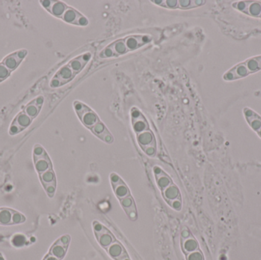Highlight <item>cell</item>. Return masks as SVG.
I'll list each match as a JSON object with an SVG mask.
<instances>
[{"mask_svg": "<svg viewBox=\"0 0 261 260\" xmlns=\"http://www.w3.org/2000/svg\"><path fill=\"white\" fill-rule=\"evenodd\" d=\"M153 39V37L149 34L126 35L109 44L101 50L99 56L101 59L120 57L150 44Z\"/></svg>", "mask_w": 261, "mask_h": 260, "instance_id": "1", "label": "cell"}, {"mask_svg": "<svg viewBox=\"0 0 261 260\" xmlns=\"http://www.w3.org/2000/svg\"><path fill=\"white\" fill-rule=\"evenodd\" d=\"M73 105L81 123L86 128L90 130L92 134L108 145L114 142V137L105 124L100 120L96 111L81 101L75 100Z\"/></svg>", "mask_w": 261, "mask_h": 260, "instance_id": "2", "label": "cell"}, {"mask_svg": "<svg viewBox=\"0 0 261 260\" xmlns=\"http://www.w3.org/2000/svg\"><path fill=\"white\" fill-rule=\"evenodd\" d=\"M93 56V52L86 51L70 60L54 75L49 83L50 88H60L73 81L84 71Z\"/></svg>", "mask_w": 261, "mask_h": 260, "instance_id": "3", "label": "cell"}, {"mask_svg": "<svg viewBox=\"0 0 261 260\" xmlns=\"http://www.w3.org/2000/svg\"><path fill=\"white\" fill-rule=\"evenodd\" d=\"M261 70V55L248 58L243 62L236 64L223 75L225 81H234L243 79Z\"/></svg>", "mask_w": 261, "mask_h": 260, "instance_id": "4", "label": "cell"}, {"mask_svg": "<svg viewBox=\"0 0 261 260\" xmlns=\"http://www.w3.org/2000/svg\"><path fill=\"white\" fill-rule=\"evenodd\" d=\"M135 134L138 146L143 152L148 157H155L156 154V141L153 131L149 128Z\"/></svg>", "mask_w": 261, "mask_h": 260, "instance_id": "5", "label": "cell"}, {"mask_svg": "<svg viewBox=\"0 0 261 260\" xmlns=\"http://www.w3.org/2000/svg\"><path fill=\"white\" fill-rule=\"evenodd\" d=\"M93 230L98 244L106 250L117 241L113 233L99 221L93 222Z\"/></svg>", "mask_w": 261, "mask_h": 260, "instance_id": "6", "label": "cell"}, {"mask_svg": "<svg viewBox=\"0 0 261 260\" xmlns=\"http://www.w3.org/2000/svg\"><path fill=\"white\" fill-rule=\"evenodd\" d=\"M161 194L164 201L171 209L177 212L181 211L182 207V197L179 188L175 183L164 189Z\"/></svg>", "mask_w": 261, "mask_h": 260, "instance_id": "7", "label": "cell"}, {"mask_svg": "<svg viewBox=\"0 0 261 260\" xmlns=\"http://www.w3.org/2000/svg\"><path fill=\"white\" fill-rule=\"evenodd\" d=\"M25 221V216L21 212L9 208H0V225H16Z\"/></svg>", "mask_w": 261, "mask_h": 260, "instance_id": "8", "label": "cell"}, {"mask_svg": "<svg viewBox=\"0 0 261 260\" xmlns=\"http://www.w3.org/2000/svg\"><path fill=\"white\" fill-rule=\"evenodd\" d=\"M61 19L67 24L80 27H87L90 24V21L84 14L70 6H67Z\"/></svg>", "mask_w": 261, "mask_h": 260, "instance_id": "9", "label": "cell"}, {"mask_svg": "<svg viewBox=\"0 0 261 260\" xmlns=\"http://www.w3.org/2000/svg\"><path fill=\"white\" fill-rule=\"evenodd\" d=\"M232 7L245 15L261 19L260 1H236L232 3Z\"/></svg>", "mask_w": 261, "mask_h": 260, "instance_id": "10", "label": "cell"}, {"mask_svg": "<svg viewBox=\"0 0 261 260\" xmlns=\"http://www.w3.org/2000/svg\"><path fill=\"white\" fill-rule=\"evenodd\" d=\"M70 241L71 237L70 235H63L50 246L48 250L49 254L58 258V259H64L68 251Z\"/></svg>", "mask_w": 261, "mask_h": 260, "instance_id": "11", "label": "cell"}, {"mask_svg": "<svg viewBox=\"0 0 261 260\" xmlns=\"http://www.w3.org/2000/svg\"><path fill=\"white\" fill-rule=\"evenodd\" d=\"M32 122H33V120L24 111H20L14 118L10 126H9V135L15 136L16 134H20L24 130L27 129L32 125Z\"/></svg>", "mask_w": 261, "mask_h": 260, "instance_id": "12", "label": "cell"}, {"mask_svg": "<svg viewBox=\"0 0 261 260\" xmlns=\"http://www.w3.org/2000/svg\"><path fill=\"white\" fill-rule=\"evenodd\" d=\"M110 180L115 195L119 201L132 195L129 188L126 183L116 172H112L110 174Z\"/></svg>", "mask_w": 261, "mask_h": 260, "instance_id": "13", "label": "cell"}, {"mask_svg": "<svg viewBox=\"0 0 261 260\" xmlns=\"http://www.w3.org/2000/svg\"><path fill=\"white\" fill-rule=\"evenodd\" d=\"M27 55L28 50L26 49H21L5 56L1 62L12 73L19 67Z\"/></svg>", "mask_w": 261, "mask_h": 260, "instance_id": "14", "label": "cell"}, {"mask_svg": "<svg viewBox=\"0 0 261 260\" xmlns=\"http://www.w3.org/2000/svg\"><path fill=\"white\" fill-rule=\"evenodd\" d=\"M41 6L55 18L61 19L68 5L59 0H42L40 1Z\"/></svg>", "mask_w": 261, "mask_h": 260, "instance_id": "15", "label": "cell"}, {"mask_svg": "<svg viewBox=\"0 0 261 260\" xmlns=\"http://www.w3.org/2000/svg\"><path fill=\"white\" fill-rule=\"evenodd\" d=\"M44 103V96H37L36 98L29 102L27 105H24L21 111H24L32 120H34V119L38 117V114L41 112V108H42Z\"/></svg>", "mask_w": 261, "mask_h": 260, "instance_id": "16", "label": "cell"}, {"mask_svg": "<svg viewBox=\"0 0 261 260\" xmlns=\"http://www.w3.org/2000/svg\"><path fill=\"white\" fill-rule=\"evenodd\" d=\"M243 113L247 123L261 138V116L260 114L248 107L244 108Z\"/></svg>", "mask_w": 261, "mask_h": 260, "instance_id": "17", "label": "cell"}, {"mask_svg": "<svg viewBox=\"0 0 261 260\" xmlns=\"http://www.w3.org/2000/svg\"><path fill=\"white\" fill-rule=\"evenodd\" d=\"M107 254L114 260H132L129 254L127 252L126 249L125 248L120 241H116L113 243L107 250Z\"/></svg>", "mask_w": 261, "mask_h": 260, "instance_id": "18", "label": "cell"}, {"mask_svg": "<svg viewBox=\"0 0 261 260\" xmlns=\"http://www.w3.org/2000/svg\"><path fill=\"white\" fill-rule=\"evenodd\" d=\"M153 174L154 175L156 186L159 188L161 192L174 183L170 176L159 166H153Z\"/></svg>", "mask_w": 261, "mask_h": 260, "instance_id": "19", "label": "cell"}, {"mask_svg": "<svg viewBox=\"0 0 261 260\" xmlns=\"http://www.w3.org/2000/svg\"><path fill=\"white\" fill-rule=\"evenodd\" d=\"M206 3L205 0H178L179 9L181 10H189L200 7Z\"/></svg>", "mask_w": 261, "mask_h": 260, "instance_id": "20", "label": "cell"}, {"mask_svg": "<svg viewBox=\"0 0 261 260\" xmlns=\"http://www.w3.org/2000/svg\"><path fill=\"white\" fill-rule=\"evenodd\" d=\"M152 3L155 6H160V7L165 8L167 9H178L179 5H178V0H151Z\"/></svg>", "mask_w": 261, "mask_h": 260, "instance_id": "21", "label": "cell"}, {"mask_svg": "<svg viewBox=\"0 0 261 260\" xmlns=\"http://www.w3.org/2000/svg\"><path fill=\"white\" fill-rule=\"evenodd\" d=\"M11 74H12V72L3 63L0 62V83L7 79Z\"/></svg>", "mask_w": 261, "mask_h": 260, "instance_id": "22", "label": "cell"}, {"mask_svg": "<svg viewBox=\"0 0 261 260\" xmlns=\"http://www.w3.org/2000/svg\"><path fill=\"white\" fill-rule=\"evenodd\" d=\"M42 260H60L58 259V258L55 257V256H51V255L49 254L48 253L44 256V257L43 258Z\"/></svg>", "mask_w": 261, "mask_h": 260, "instance_id": "23", "label": "cell"}, {"mask_svg": "<svg viewBox=\"0 0 261 260\" xmlns=\"http://www.w3.org/2000/svg\"><path fill=\"white\" fill-rule=\"evenodd\" d=\"M0 260H6L5 259L4 256H3L1 253H0Z\"/></svg>", "mask_w": 261, "mask_h": 260, "instance_id": "24", "label": "cell"}]
</instances>
